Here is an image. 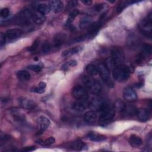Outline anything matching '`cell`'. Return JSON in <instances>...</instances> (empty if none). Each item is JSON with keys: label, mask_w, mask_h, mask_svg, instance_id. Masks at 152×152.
<instances>
[{"label": "cell", "mask_w": 152, "mask_h": 152, "mask_svg": "<svg viewBox=\"0 0 152 152\" xmlns=\"http://www.w3.org/2000/svg\"><path fill=\"white\" fill-rule=\"evenodd\" d=\"M137 115L139 120H140L142 122H145L147 121L150 117V111L145 109H141L137 110Z\"/></svg>", "instance_id": "9a60e30c"}, {"label": "cell", "mask_w": 152, "mask_h": 152, "mask_svg": "<svg viewBox=\"0 0 152 152\" xmlns=\"http://www.w3.org/2000/svg\"><path fill=\"white\" fill-rule=\"evenodd\" d=\"M134 3V1H122L119 5H118V7H117V12L119 13L121 12L122 11H123V10L127 7L128 5Z\"/></svg>", "instance_id": "4dcf8cb0"}, {"label": "cell", "mask_w": 152, "mask_h": 152, "mask_svg": "<svg viewBox=\"0 0 152 152\" xmlns=\"http://www.w3.org/2000/svg\"><path fill=\"white\" fill-rule=\"evenodd\" d=\"M123 97L128 102H134L137 99V94L135 91L131 87H126L124 88L122 91Z\"/></svg>", "instance_id": "52a82bcc"}, {"label": "cell", "mask_w": 152, "mask_h": 152, "mask_svg": "<svg viewBox=\"0 0 152 152\" xmlns=\"http://www.w3.org/2000/svg\"><path fill=\"white\" fill-rule=\"evenodd\" d=\"M49 5L50 10L55 12H59L63 8V4L61 1L59 0H53L49 1Z\"/></svg>", "instance_id": "5bb4252c"}, {"label": "cell", "mask_w": 152, "mask_h": 152, "mask_svg": "<svg viewBox=\"0 0 152 152\" xmlns=\"http://www.w3.org/2000/svg\"><path fill=\"white\" fill-rule=\"evenodd\" d=\"M129 143L132 147H137L140 146L142 144V140L137 135H131L129 137Z\"/></svg>", "instance_id": "d6986e66"}, {"label": "cell", "mask_w": 152, "mask_h": 152, "mask_svg": "<svg viewBox=\"0 0 152 152\" xmlns=\"http://www.w3.org/2000/svg\"><path fill=\"white\" fill-rule=\"evenodd\" d=\"M111 58L114 61L116 66L122 65L124 61V56L122 51L118 48H114L112 50Z\"/></svg>", "instance_id": "ba28073f"}, {"label": "cell", "mask_w": 152, "mask_h": 152, "mask_svg": "<svg viewBox=\"0 0 152 152\" xmlns=\"http://www.w3.org/2000/svg\"><path fill=\"white\" fill-rule=\"evenodd\" d=\"M79 14V11L77 9H75V10H73L69 14V16H68V20L66 22V26H69L71 24V23L74 21V18Z\"/></svg>", "instance_id": "83f0119b"}, {"label": "cell", "mask_w": 152, "mask_h": 152, "mask_svg": "<svg viewBox=\"0 0 152 152\" xmlns=\"http://www.w3.org/2000/svg\"><path fill=\"white\" fill-rule=\"evenodd\" d=\"M86 145L85 143L82 141L77 140L71 143V148L77 151H81L86 147Z\"/></svg>", "instance_id": "cb8c5ba5"}, {"label": "cell", "mask_w": 152, "mask_h": 152, "mask_svg": "<svg viewBox=\"0 0 152 152\" xmlns=\"http://www.w3.org/2000/svg\"><path fill=\"white\" fill-rule=\"evenodd\" d=\"M46 86V83H45L44 82H40V83L39 84V86L40 87H42V88H45Z\"/></svg>", "instance_id": "f6af8a7d"}, {"label": "cell", "mask_w": 152, "mask_h": 152, "mask_svg": "<svg viewBox=\"0 0 152 152\" xmlns=\"http://www.w3.org/2000/svg\"><path fill=\"white\" fill-rule=\"evenodd\" d=\"M81 2L86 5H89L92 4V1L90 0H83V1H81Z\"/></svg>", "instance_id": "ee69618b"}, {"label": "cell", "mask_w": 152, "mask_h": 152, "mask_svg": "<svg viewBox=\"0 0 152 152\" xmlns=\"http://www.w3.org/2000/svg\"><path fill=\"white\" fill-rule=\"evenodd\" d=\"M151 46L149 44L145 43L142 46V55H150L151 53Z\"/></svg>", "instance_id": "d6a6232c"}, {"label": "cell", "mask_w": 152, "mask_h": 152, "mask_svg": "<svg viewBox=\"0 0 152 152\" xmlns=\"http://www.w3.org/2000/svg\"><path fill=\"white\" fill-rule=\"evenodd\" d=\"M81 50V47L77 46V47H73L72 48H69L68 49H66L64 50L62 54V55L64 57H68L70 56H72L74 54H76L78 53Z\"/></svg>", "instance_id": "44dd1931"}, {"label": "cell", "mask_w": 152, "mask_h": 152, "mask_svg": "<svg viewBox=\"0 0 152 152\" xmlns=\"http://www.w3.org/2000/svg\"><path fill=\"white\" fill-rule=\"evenodd\" d=\"M104 65L107 68V69L109 71L111 70V69L113 70L114 69V68L116 67L115 63L111 57H109V58H107L106 59Z\"/></svg>", "instance_id": "f546056e"}, {"label": "cell", "mask_w": 152, "mask_h": 152, "mask_svg": "<svg viewBox=\"0 0 152 152\" xmlns=\"http://www.w3.org/2000/svg\"><path fill=\"white\" fill-rule=\"evenodd\" d=\"M77 61H75V60H71L69 61H68L66 64L65 65L66 66H74L75 65H77Z\"/></svg>", "instance_id": "b9f144b4"}, {"label": "cell", "mask_w": 152, "mask_h": 152, "mask_svg": "<svg viewBox=\"0 0 152 152\" xmlns=\"http://www.w3.org/2000/svg\"><path fill=\"white\" fill-rule=\"evenodd\" d=\"M86 72L88 74V75L91 76L96 75L99 73L97 67H96L95 65L92 64H89L87 65L86 68Z\"/></svg>", "instance_id": "4316f807"}, {"label": "cell", "mask_w": 152, "mask_h": 152, "mask_svg": "<svg viewBox=\"0 0 152 152\" xmlns=\"http://www.w3.org/2000/svg\"><path fill=\"white\" fill-rule=\"evenodd\" d=\"M30 91L31 92H34V93H38V94H42L43 93L45 92V88H43L39 86H38L37 87H33L32 88Z\"/></svg>", "instance_id": "8d00e7d4"}, {"label": "cell", "mask_w": 152, "mask_h": 152, "mask_svg": "<svg viewBox=\"0 0 152 152\" xmlns=\"http://www.w3.org/2000/svg\"><path fill=\"white\" fill-rule=\"evenodd\" d=\"M50 50V45L48 43H45L42 48V51L43 53H48Z\"/></svg>", "instance_id": "74e56055"}, {"label": "cell", "mask_w": 152, "mask_h": 152, "mask_svg": "<svg viewBox=\"0 0 152 152\" xmlns=\"http://www.w3.org/2000/svg\"><path fill=\"white\" fill-rule=\"evenodd\" d=\"M90 106V101L88 97L77 99L73 104V109L78 112H82L88 108Z\"/></svg>", "instance_id": "8992f818"}, {"label": "cell", "mask_w": 152, "mask_h": 152, "mask_svg": "<svg viewBox=\"0 0 152 152\" xmlns=\"http://www.w3.org/2000/svg\"><path fill=\"white\" fill-rule=\"evenodd\" d=\"M35 147L34 146H31V147H26L23 148L21 151L24 152H28V151H32L33 150H35Z\"/></svg>", "instance_id": "60d3db41"}, {"label": "cell", "mask_w": 152, "mask_h": 152, "mask_svg": "<svg viewBox=\"0 0 152 152\" xmlns=\"http://www.w3.org/2000/svg\"><path fill=\"white\" fill-rule=\"evenodd\" d=\"M151 14H149L145 18H144L140 24V30H141V33L149 37H151Z\"/></svg>", "instance_id": "277c9868"}, {"label": "cell", "mask_w": 152, "mask_h": 152, "mask_svg": "<svg viewBox=\"0 0 152 152\" xmlns=\"http://www.w3.org/2000/svg\"><path fill=\"white\" fill-rule=\"evenodd\" d=\"M72 95L76 99L88 97L87 90L81 86H75L72 88Z\"/></svg>", "instance_id": "9c48e42d"}, {"label": "cell", "mask_w": 152, "mask_h": 152, "mask_svg": "<svg viewBox=\"0 0 152 152\" xmlns=\"http://www.w3.org/2000/svg\"><path fill=\"white\" fill-rule=\"evenodd\" d=\"M55 140L53 137H49L45 141L38 140L37 143H39V144H41L43 146H49V145H52V144H53L55 142Z\"/></svg>", "instance_id": "1f68e13d"}, {"label": "cell", "mask_w": 152, "mask_h": 152, "mask_svg": "<svg viewBox=\"0 0 152 152\" xmlns=\"http://www.w3.org/2000/svg\"><path fill=\"white\" fill-rule=\"evenodd\" d=\"M87 137L90 140L94 142H100L106 140V136L94 132L89 133L87 135Z\"/></svg>", "instance_id": "ffe728a7"}, {"label": "cell", "mask_w": 152, "mask_h": 152, "mask_svg": "<svg viewBox=\"0 0 152 152\" xmlns=\"http://www.w3.org/2000/svg\"><path fill=\"white\" fill-rule=\"evenodd\" d=\"M31 20L34 22L36 24H40L44 23L45 21V15L42 14L41 13L37 12L32 11V15H31Z\"/></svg>", "instance_id": "2e32d148"}, {"label": "cell", "mask_w": 152, "mask_h": 152, "mask_svg": "<svg viewBox=\"0 0 152 152\" xmlns=\"http://www.w3.org/2000/svg\"><path fill=\"white\" fill-rule=\"evenodd\" d=\"M18 104L21 107L26 109H31L35 106L34 102L26 97H20L18 99Z\"/></svg>", "instance_id": "8fae6325"}, {"label": "cell", "mask_w": 152, "mask_h": 152, "mask_svg": "<svg viewBox=\"0 0 152 152\" xmlns=\"http://www.w3.org/2000/svg\"><path fill=\"white\" fill-rule=\"evenodd\" d=\"M100 112L98 122L101 126H106L108 125L113 119L115 110L114 106L104 101L102 107L99 110Z\"/></svg>", "instance_id": "6da1fadb"}, {"label": "cell", "mask_w": 152, "mask_h": 152, "mask_svg": "<svg viewBox=\"0 0 152 152\" xmlns=\"http://www.w3.org/2000/svg\"><path fill=\"white\" fill-rule=\"evenodd\" d=\"M37 10L39 12L41 13L43 15H45L49 13L50 11V8L49 5L46 4H40L37 5Z\"/></svg>", "instance_id": "484cf974"}, {"label": "cell", "mask_w": 152, "mask_h": 152, "mask_svg": "<svg viewBox=\"0 0 152 152\" xmlns=\"http://www.w3.org/2000/svg\"><path fill=\"white\" fill-rule=\"evenodd\" d=\"M97 119V113L95 111L90 110L86 112L84 116V119L85 122L88 124H93L96 122Z\"/></svg>", "instance_id": "7c38bea8"}, {"label": "cell", "mask_w": 152, "mask_h": 152, "mask_svg": "<svg viewBox=\"0 0 152 152\" xmlns=\"http://www.w3.org/2000/svg\"><path fill=\"white\" fill-rule=\"evenodd\" d=\"M105 4H96L93 7V10L97 12H100L103 11L106 5Z\"/></svg>", "instance_id": "836d02e7"}, {"label": "cell", "mask_w": 152, "mask_h": 152, "mask_svg": "<svg viewBox=\"0 0 152 152\" xmlns=\"http://www.w3.org/2000/svg\"><path fill=\"white\" fill-rule=\"evenodd\" d=\"M104 101L103 99L100 97H95L91 101H90V107L93 108H96L98 110L102 107L103 104L104 103Z\"/></svg>", "instance_id": "e0dca14e"}, {"label": "cell", "mask_w": 152, "mask_h": 152, "mask_svg": "<svg viewBox=\"0 0 152 152\" xmlns=\"http://www.w3.org/2000/svg\"><path fill=\"white\" fill-rule=\"evenodd\" d=\"M27 68L31 71L34 72H39L41 71L42 68V66L39 64H34V65H30L27 66Z\"/></svg>", "instance_id": "e575fe53"}, {"label": "cell", "mask_w": 152, "mask_h": 152, "mask_svg": "<svg viewBox=\"0 0 152 152\" xmlns=\"http://www.w3.org/2000/svg\"><path fill=\"white\" fill-rule=\"evenodd\" d=\"M112 74L115 80L118 82H123L129 77L130 71L128 66L122 64L115 67Z\"/></svg>", "instance_id": "7a4b0ae2"}, {"label": "cell", "mask_w": 152, "mask_h": 152, "mask_svg": "<svg viewBox=\"0 0 152 152\" xmlns=\"http://www.w3.org/2000/svg\"><path fill=\"white\" fill-rule=\"evenodd\" d=\"M6 36L5 34H4L3 33H0V45L1 46H2L5 45L6 42Z\"/></svg>", "instance_id": "f35d334b"}, {"label": "cell", "mask_w": 152, "mask_h": 152, "mask_svg": "<svg viewBox=\"0 0 152 152\" xmlns=\"http://www.w3.org/2000/svg\"><path fill=\"white\" fill-rule=\"evenodd\" d=\"M37 122L40 127V132H43L45 130H46L50 124L49 119L43 115L40 116L37 118Z\"/></svg>", "instance_id": "30bf717a"}, {"label": "cell", "mask_w": 152, "mask_h": 152, "mask_svg": "<svg viewBox=\"0 0 152 152\" xmlns=\"http://www.w3.org/2000/svg\"><path fill=\"white\" fill-rule=\"evenodd\" d=\"M38 45H39V42L38 40H36L34 42V43L33 44V45L30 47V50L31 51H34V50H36L37 49V48L38 47Z\"/></svg>", "instance_id": "7bdbcfd3"}, {"label": "cell", "mask_w": 152, "mask_h": 152, "mask_svg": "<svg viewBox=\"0 0 152 152\" xmlns=\"http://www.w3.org/2000/svg\"><path fill=\"white\" fill-rule=\"evenodd\" d=\"M22 33V30L19 28H12L6 31L5 36L9 39H15L19 37Z\"/></svg>", "instance_id": "4fadbf2b"}, {"label": "cell", "mask_w": 152, "mask_h": 152, "mask_svg": "<svg viewBox=\"0 0 152 152\" xmlns=\"http://www.w3.org/2000/svg\"><path fill=\"white\" fill-rule=\"evenodd\" d=\"M66 38L64 33H58L54 37V45L55 47L60 46L65 40Z\"/></svg>", "instance_id": "ac0fdd59"}, {"label": "cell", "mask_w": 152, "mask_h": 152, "mask_svg": "<svg viewBox=\"0 0 152 152\" xmlns=\"http://www.w3.org/2000/svg\"><path fill=\"white\" fill-rule=\"evenodd\" d=\"M0 14H1V17H2V18L7 17L9 15V14H10V10H9V9L7 8H2L1 10V11Z\"/></svg>", "instance_id": "d590c367"}, {"label": "cell", "mask_w": 152, "mask_h": 152, "mask_svg": "<svg viewBox=\"0 0 152 152\" xmlns=\"http://www.w3.org/2000/svg\"><path fill=\"white\" fill-rule=\"evenodd\" d=\"M92 18L89 17L82 18L79 21V27L81 28H84L90 26L92 24Z\"/></svg>", "instance_id": "7402d4cb"}, {"label": "cell", "mask_w": 152, "mask_h": 152, "mask_svg": "<svg viewBox=\"0 0 152 152\" xmlns=\"http://www.w3.org/2000/svg\"><path fill=\"white\" fill-rule=\"evenodd\" d=\"M83 84L87 87L91 93L94 94H98L102 91V86L100 84L88 75H84L82 77Z\"/></svg>", "instance_id": "3957f363"}, {"label": "cell", "mask_w": 152, "mask_h": 152, "mask_svg": "<svg viewBox=\"0 0 152 152\" xmlns=\"http://www.w3.org/2000/svg\"><path fill=\"white\" fill-rule=\"evenodd\" d=\"M137 110L134 106L132 105H126L125 109L122 113H125L127 116H134L137 115Z\"/></svg>", "instance_id": "d4e9b609"}, {"label": "cell", "mask_w": 152, "mask_h": 152, "mask_svg": "<svg viewBox=\"0 0 152 152\" xmlns=\"http://www.w3.org/2000/svg\"><path fill=\"white\" fill-rule=\"evenodd\" d=\"M17 78L21 81H28L30 79V74L25 70H20L17 72Z\"/></svg>", "instance_id": "603a6c76"}, {"label": "cell", "mask_w": 152, "mask_h": 152, "mask_svg": "<svg viewBox=\"0 0 152 152\" xmlns=\"http://www.w3.org/2000/svg\"><path fill=\"white\" fill-rule=\"evenodd\" d=\"M78 4V2L76 1H71L68 2V9H71L75 7H76Z\"/></svg>", "instance_id": "ab89813d"}, {"label": "cell", "mask_w": 152, "mask_h": 152, "mask_svg": "<svg viewBox=\"0 0 152 152\" xmlns=\"http://www.w3.org/2000/svg\"><path fill=\"white\" fill-rule=\"evenodd\" d=\"M97 68H98V71L100 74V76L103 80V81L105 82L109 86H113V83L110 79L109 71L105 66V65L104 64H100L99 65Z\"/></svg>", "instance_id": "5b68a950"}, {"label": "cell", "mask_w": 152, "mask_h": 152, "mask_svg": "<svg viewBox=\"0 0 152 152\" xmlns=\"http://www.w3.org/2000/svg\"><path fill=\"white\" fill-rule=\"evenodd\" d=\"M125 103L121 100H118L113 105L115 111H117L118 112H122L125 109Z\"/></svg>", "instance_id": "f1b7e54d"}]
</instances>
